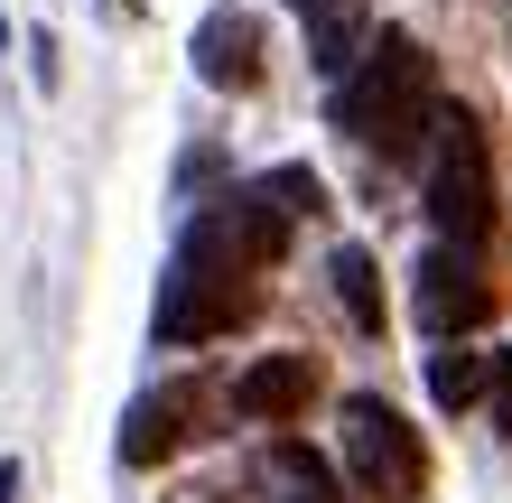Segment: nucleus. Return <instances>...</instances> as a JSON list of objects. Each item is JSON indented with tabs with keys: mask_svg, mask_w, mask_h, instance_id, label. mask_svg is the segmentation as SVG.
Listing matches in <instances>:
<instances>
[{
	"mask_svg": "<svg viewBox=\"0 0 512 503\" xmlns=\"http://www.w3.org/2000/svg\"><path fill=\"white\" fill-rule=\"evenodd\" d=\"M336 131L364 140L382 168H419L438 140V66L419 47V28H373L364 56L336 75Z\"/></svg>",
	"mask_w": 512,
	"mask_h": 503,
	"instance_id": "1",
	"label": "nucleus"
},
{
	"mask_svg": "<svg viewBox=\"0 0 512 503\" xmlns=\"http://www.w3.org/2000/svg\"><path fill=\"white\" fill-rule=\"evenodd\" d=\"M419 168H429V177H419L429 233H438V243L485 252L494 243V140H485V122H475L466 103H438V140H429Z\"/></svg>",
	"mask_w": 512,
	"mask_h": 503,
	"instance_id": "2",
	"label": "nucleus"
},
{
	"mask_svg": "<svg viewBox=\"0 0 512 503\" xmlns=\"http://www.w3.org/2000/svg\"><path fill=\"white\" fill-rule=\"evenodd\" d=\"M289 224H298V215L270 196V177H261V187H224V196L196 205L177 261H187V271H215V280H261L270 261L289 252Z\"/></svg>",
	"mask_w": 512,
	"mask_h": 503,
	"instance_id": "3",
	"label": "nucleus"
},
{
	"mask_svg": "<svg viewBox=\"0 0 512 503\" xmlns=\"http://www.w3.org/2000/svg\"><path fill=\"white\" fill-rule=\"evenodd\" d=\"M336 457H345V485L364 503H419V494H429V438H419L382 392H345Z\"/></svg>",
	"mask_w": 512,
	"mask_h": 503,
	"instance_id": "4",
	"label": "nucleus"
},
{
	"mask_svg": "<svg viewBox=\"0 0 512 503\" xmlns=\"http://www.w3.org/2000/svg\"><path fill=\"white\" fill-rule=\"evenodd\" d=\"M252 317H261V280H215V271H187V261H168L159 308H149V336H159L168 354H196V345L243 336Z\"/></svg>",
	"mask_w": 512,
	"mask_h": 503,
	"instance_id": "5",
	"label": "nucleus"
},
{
	"mask_svg": "<svg viewBox=\"0 0 512 503\" xmlns=\"http://www.w3.org/2000/svg\"><path fill=\"white\" fill-rule=\"evenodd\" d=\"M215 382L205 373H177V382H149V392L122 410V466L131 476H149V466H168V457H187L215 438Z\"/></svg>",
	"mask_w": 512,
	"mask_h": 503,
	"instance_id": "6",
	"label": "nucleus"
},
{
	"mask_svg": "<svg viewBox=\"0 0 512 503\" xmlns=\"http://www.w3.org/2000/svg\"><path fill=\"white\" fill-rule=\"evenodd\" d=\"M410 317H419V336H429V345L475 336V327L494 317L485 252H466V243H429V252H419V271H410Z\"/></svg>",
	"mask_w": 512,
	"mask_h": 503,
	"instance_id": "7",
	"label": "nucleus"
},
{
	"mask_svg": "<svg viewBox=\"0 0 512 503\" xmlns=\"http://www.w3.org/2000/svg\"><path fill=\"white\" fill-rule=\"evenodd\" d=\"M317 401H326V364H317V354H298V345L252 354V364L233 373V410H243L252 429H298Z\"/></svg>",
	"mask_w": 512,
	"mask_h": 503,
	"instance_id": "8",
	"label": "nucleus"
},
{
	"mask_svg": "<svg viewBox=\"0 0 512 503\" xmlns=\"http://www.w3.org/2000/svg\"><path fill=\"white\" fill-rule=\"evenodd\" d=\"M196 75L215 84V94H252L261 84V19L243 0H215V10L196 19Z\"/></svg>",
	"mask_w": 512,
	"mask_h": 503,
	"instance_id": "9",
	"label": "nucleus"
},
{
	"mask_svg": "<svg viewBox=\"0 0 512 503\" xmlns=\"http://www.w3.org/2000/svg\"><path fill=\"white\" fill-rule=\"evenodd\" d=\"M298 28H308V56L326 75H345L354 56H364V38H373L364 0H298Z\"/></svg>",
	"mask_w": 512,
	"mask_h": 503,
	"instance_id": "10",
	"label": "nucleus"
},
{
	"mask_svg": "<svg viewBox=\"0 0 512 503\" xmlns=\"http://www.w3.org/2000/svg\"><path fill=\"white\" fill-rule=\"evenodd\" d=\"M485 392H494V354H475L466 336H447V345L429 354V401H438V410H475Z\"/></svg>",
	"mask_w": 512,
	"mask_h": 503,
	"instance_id": "11",
	"label": "nucleus"
},
{
	"mask_svg": "<svg viewBox=\"0 0 512 503\" xmlns=\"http://www.w3.org/2000/svg\"><path fill=\"white\" fill-rule=\"evenodd\" d=\"M326 280H336V308L354 336H382V271L364 243H336V261H326Z\"/></svg>",
	"mask_w": 512,
	"mask_h": 503,
	"instance_id": "12",
	"label": "nucleus"
},
{
	"mask_svg": "<svg viewBox=\"0 0 512 503\" xmlns=\"http://www.w3.org/2000/svg\"><path fill=\"white\" fill-rule=\"evenodd\" d=\"M261 466H270V476L289 485L280 503H345V485L326 476V457H308V448H298V438H270V457H261Z\"/></svg>",
	"mask_w": 512,
	"mask_h": 503,
	"instance_id": "13",
	"label": "nucleus"
},
{
	"mask_svg": "<svg viewBox=\"0 0 512 503\" xmlns=\"http://www.w3.org/2000/svg\"><path fill=\"white\" fill-rule=\"evenodd\" d=\"M270 196H280L289 215H326V187H317V168H270Z\"/></svg>",
	"mask_w": 512,
	"mask_h": 503,
	"instance_id": "14",
	"label": "nucleus"
},
{
	"mask_svg": "<svg viewBox=\"0 0 512 503\" xmlns=\"http://www.w3.org/2000/svg\"><path fill=\"white\" fill-rule=\"evenodd\" d=\"M28 66H38V84L56 94V38H47V28H38V38H28Z\"/></svg>",
	"mask_w": 512,
	"mask_h": 503,
	"instance_id": "15",
	"label": "nucleus"
},
{
	"mask_svg": "<svg viewBox=\"0 0 512 503\" xmlns=\"http://www.w3.org/2000/svg\"><path fill=\"white\" fill-rule=\"evenodd\" d=\"M19 485H28V476H19V457H0V503H19Z\"/></svg>",
	"mask_w": 512,
	"mask_h": 503,
	"instance_id": "16",
	"label": "nucleus"
},
{
	"mask_svg": "<svg viewBox=\"0 0 512 503\" xmlns=\"http://www.w3.org/2000/svg\"><path fill=\"white\" fill-rule=\"evenodd\" d=\"M0 56H10V19H0Z\"/></svg>",
	"mask_w": 512,
	"mask_h": 503,
	"instance_id": "17",
	"label": "nucleus"
},
{
	"mask_svg": "<svg viewBox=\"0 0 512 503\" xmlns=\"http://www.w3.org/2000/svg\"><path fill=\"white\" fill-rule=\"evenodd\" d=\"M103 10H122V0H103Z\"/></svg>",
	"mask_w": 512,
	"mask_h": 503,
	"instance_id": "18",
	"label": "nucleus"
},
{
	"mask_svg": "<svg viewBox=\"0 0 512 503\" xmlns=\"http://www.w3.org/2000/svg\"><path fill=\"white\" fill-rule=\"evenodd\" d=\"M289 10H298V0H289Z\"/></svg>",
	"mask_w": 512,
	"mask_h": 503,
	"instance_id": "19",
	"label": "nucleus"
}]
</instances>
